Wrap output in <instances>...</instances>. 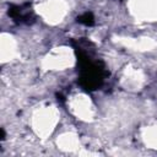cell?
<instances>
[{
  "label": "cell",
  "mask_w": 157,
  "mask_h": 157,
  "mask_svg": "<svg viewBox=\"0 0 157 157\" xmlns=\"http://www.w3.org/2000/svg\"><path fill=\"white\" fill-rule=\"evenodd\" d=\"M77 21H78L80 23L85 25V26H92V25L94 23V17H93V15H92L91 12H85V13H82L81 16H78Z\"/></svg>",
  "instance_id": "6da1fadb"
}]
</instances>
